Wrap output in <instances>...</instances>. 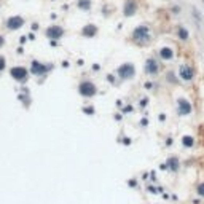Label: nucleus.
Listing matches in <instances>:
<instances>
[{
    "label": "nucleus",
    "instance_id": "obj_1",
    "mask_svg": "<svg viewBox=\"0 0 204 204\" xmlns=\"http://www.w3.org/2000/svg\"><path fill=\"white\" fill-rule=\"evenodd\" d=\"M78 93H80L83 97H93V96H96L97 88H96V85H94L93 81L85 80V81H81V83H80V86H78Z\"/></svg>",
    "mask_w": 204,
    "mask_h": 204
},
{
    "label": "nucleus",
    "instance_id": "obj_2",
    "mask_svg": "<svg viewBox=\"0 0 204 204\" xmlns=\"http://www.w3.org/2000/svg\"><path fill=\"white\" fill-rule=\"evenodd\" d=\"M132 38L135 42H148V38H150V27L145 24L135 27L132 31Z\"/></svg>",
    "mask_w": 204,
    "mask_h": 204
},
{
    "label": "nucleus",
    "instance_id": "obj_3",
    "mask_svg": "<svg viewBox=\"0 0 204 204\" xmlns=\"http://www.w3.org/2000/svg\"><path fill=\"white\" fill-rule=\"evenodd\" d=\"M26 24V19L19 15H15V16H10L7 21H5V27L8 31H18Z\"/></svg>",
    "mask_w": 204,
    "mask_h": 204
},
{
    "label": "nucleus",
    "instance_id": "obj_4",
    "mask_svg": "<svg viewBox=\"0 0 204 204\" xmlns=\"http://www.w3.org/2000/svg\"><path fill=\"white\" fill-rule=\"evenodd\" d=\"M134 74H135V67L132 64H129V62L118 67V75H120V78H123V80H128V78L134 77Z\"/></svg>",
    "mask_w": 204,
    "mask_h": 204
},
{
    "label": "nucleus",
    "instance_id": "obj_5",
    "mask_svg": "<svg viewBox=\"0 0 204 204\" xmlns=\"http://www.w3.org/2000/svg\"><path fill=\"white\" fill-rule=\"evenodd\" d=\"M45 35L48 38H51V40H58V38H61L64 35V27H61V26H50L48 29L45 31Z\"/></svg>",
    "mask_w": 204,
    "mask_h": 204
},
{
    "label": "nucleus",
    "instance_id": "obj_6",
    "mask_svg": "<svg viewBox=\"0 0 204 204\" xmlns=\"http://www.w3.org/2000/svg\"><path fill=\"white\" fill-rule=\"evenodd\" d=\"M10 75L15 78L16 81H26L27 80V70L26 67H13V69L10 70Z\"/></svg>",
    "mask_w": 204,
    "mask_h": 204
},
{
    "label": "nucleus",
    "instance_id": "obj_7",
    "mask_svg": "<svg viewBox=\"0 0 204 204\" xmlns=\"http://www.w3.org/2000/svg\"><path fill=\"white\" fill-rule=\"evenodd\" d=\"M123 13L126 18H131L137 13V2L135 0H126L125 2V7H123Z\"/></svg>",
    "mask_w": 204,
    "mask_h": 204
},
{
    "label": "nucleus",
    "instance_id": "obj_8",
    "mask_svg": "<svg viewBox=\"0 0 204 204\" xmlns=\"http://www.w3.org/2000/svg\"><path fill=\"white\" fill-rule=\"evenodd\" d=\"M158 70H159V64L153 58L147 59V62H145V72L148 75H155V74H158Z\"/></svg>",
    "mask_w": 204,
    "mask_h": 204
},
{
    "label": "nucleus",
    "instance_id": "obj_9",
    "mask_svg": "<svg viewBox=\"0 0 204 204\" xmlns=\"http://www.w3.org/2000/svg\"><path fill=\"white\" fill-rule=\"evenodd\" d=\"M96 34H97V27L94 24H86V26H83V29H81V35L86 37V38L96 37Z\"/></svg>",
    "mask_w": 204,
    "mask_h": 204
},
{
    "label": "nucleus",
    "instance_id": "obj_10",
    "mask_svg": "<svg viewBox=\"0 0 204 204\" xmlns=\"http://www.w3.org/2000/svg\"><path fill=\"white\" fill-rule=\"evenodd\" d=\"M193 77H195V72L190 65H182L180 67V78L182 80L190 81V80H193Z\"/></svg>",
    "mask_w": 204,
    "mask_h": 204
},
{
    "label": "nucleus",
    "instance_id": "obj_11",
    "mask_svg": "<svg viewBox=\"0 0 204 204\" xmlns=\"http://www.w3.org/2000/svg\"><path fill=\"white\" fill-rule=\"evenodd\" d=\"M179 113L180 115H190L192 113V104L187 99H179Z\"/></svg>",
    "mask_w": 204,
    "mask_h": 204
},
{
    "label": "nucleus",
    "instance_id": "obj_12",
    "mask_svg": "<svg viewBox=\"0 0 204 204\" xmlns=\"http://www.w3.org/2000/svg\"><path fill=\"white\" fill-rule=\"evenodd\" d=\"M48 69H50V67H46L45 64H40V62L34 61V62H32V67H31V72H32L34 75H42V74H45Z\"/></svg>",
    "mask_w": 204,
    "mask_h": 204
},
{
    "label": "nucleus",
    "instance_id": "obj_13",
    "mask_svg": "<svg viewBox=\"0 0 204 204\" xmlns=\"http://www.w3.org/2000/svg\"><path fill=\"white\" fill-rule=\"evenodd\" d=\"M159 58H161V59H164V61H171V59L174 58V51H172V48H169V46H163V48L159 50Z\"/></svg>",
    "mask_w": 204,
    "mask_h": 204
},
{
    "label": "nucleus",
    "instance_id": "obj_14",
    "mask_svg": "<svg viewBox=\"0 0 204 204\" xmlns=\"http://www.w3.org/2000/svg\"><path fill=\"white\" fill-rule=\"evenodd\" d=\"M77 7L83 11H89L93 3H91V0H77Z\"/></svg>",
    "mask_w": 204,
    "mask_h": 204
},
{
    "label": "nucleus",
    "instance_id": "obj_15",
    "mask_svg": "<svg viewBox=\"0 0 204 204\" xmlns=\"http://www.w3.org/2000/svg\"><path fill=\"white\" fill-rule=\"evenodd\" d=\"M188 31L185 29V27H179V38L180 40H188Z\"/></svg>",
    "mask_w": 204,
    "mask_h": 204
},
{
    "label": "nucleus",
    "instance_id": "obj_16",
    "mask_svg": "<svg viewBox=\"0 0 204 204\" xmlns=\"http://www.w3.org/2000/svg\"><path fill=\"white\" fill-rule=\"evenodd\" d=\"M183 145H187V147H192V145H193V137H190V135L183 137Z\"/></svg>",
    "mask_w": 204,
    "mask_h": 204
},
{
    "label": "nucleus",
    "instance_id": "obj_17",
    "mask_svg": "<svg viewBox=\"0 0 204 204\" xmlns=\"http://www.w3.org/2000/svg\"><path fill=\"white\" fill-rule=\"evenodd\" d=\"M168 80L169 81H172V83H177V78H175V75H174V72H168Z\"/></svg>",
    "mask_w": 204,
    "mask_h": 204
},
{
    "label": "nucleus",
    "instance_id": "obj_18",
    "mask_svg": "<svg viewBox=\"0 0 204 204\" xmlns=\"http://www.w3.org/2000/svg\"><path fill=\"white\" fill-rule=\"evenodd\" d=\"M5 65H7V59H5L3 56H0V72L5 69Z\"/></svg>",
    "mask_w": 204,
    "mask_h": 204
},
{
    "label": "nucleus",
    "instance_id": "obj_19",
    "mask_svg": "<svg viewBox=\"0 0 204 204\" xmlns=\"http://www.w3.org/2000/svg\"><path fill=\"white\" fill-rule=\"evenodd\" d=\"M171 11L174 13V15H177V13H180V7H177V5H174V7L171 8Z\"/></svg>",
    "mask_w": 204,
    "mask_h": 204
},
{
    "label": "nucleus",
    "instance_id": "obj_20",
    "mask_svg": "<svg viewBox=\"0 0 204 204\" xmlns=\"http://www.w3.org/2000/svg\"><path fill=\"white\" fill-rule=\"evenodd\" d=\"M171 164H172L171 168H174V169H175V168H177V159H175V158H174V159H171Z\"/></svg>",
    "mask_w": 204,
    "mask_h": 204
},
{
    "label": "nucleus",
    "instance_id": "obj_21",
    "mask_svg": "<svg viewBox=\"0 0 204 204\" xmlns=\"http://www.w3.org/2000/svg\"><path fill=\"white\" fill-rule=\"evenodd\" d=\"M198 192H199L201 195H204V183H201V185L198 187Z\"/></svg>",
    "mask_w": 204,
    "mask_h": 204
},
{
    "label": "nucleus",
    "instance_id": "obj_22",
    "mask_svg": "<svg viewBox=\"0 0 204 204\" xmlns=\"http://www.w3.org/2000/svg\"><path fill=\"white\" fill-rule=\"evenodd\" d=\"M3 45H5V38H3L2 35H0V48H2Z\"/></svg>",
    "mask_w": 204,
    "mask_h": 204
},
{
    "label": "nucleus",
    "instance_id": "obj_23",
    "mask_svg": "<svg viewBox=\"0 0 204 204\" xmlns=\"http://www.w3.org/2000/svg\"><path fill=\"white\" fill-rule=\"evenodd\" d=\"M85 112H86V113H93V108H91V107H86Z\"/></svg>",
    "mask_w": 204,
    "mask_h": 204
},
{
    "label": "nucleus",
    "instance_id": "obj_24",
    "mask_svg": "<svg viewBox=\"0 0 204 204\" xmlns=\"http://www.w3.org/2000/svg\"><path fill=\"white\" fill-rule=\"evenodd\" d=\"M0 8H2V5H0Z\"/></svg>",
    "mask_w": 204,
    "mask_h": 204
},
{
    "label": "nucleus",
    "instance_id": "obj_25",
    "mask_svg": "<svg viewBox=\"0 0 204 204\" xmlns=\"http://www.w3.org/2000/svg\"><path fill=\"white\" fill-rule=\"evenodd\" d=\"M202 3H204V0H202Z\"/></svg>",
    "mask_w": 204,
    "mask_h": 204
}]
</instances>
